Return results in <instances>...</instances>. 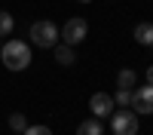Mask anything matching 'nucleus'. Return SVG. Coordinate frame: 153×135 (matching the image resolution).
I'll return each instance as SVG.
<instances>
[{
  "label": "nucleus",
  "mask_w": 153,
  "mask_h": 135,
  "mask_svg": "<svg viewBox=\"0 0 153 135\" xmlns=\"http://www.w3.org/2000/svg\"><path fill=\"white\" fill-rule=\"evenodd\" d=\"M0 58H3V65L9 71H25L31 65V43L25 40H6L3 46H0Z\"/></svg>",
  "instance_id": "f257e3e1"
},
{
  "label": "nucleus",
  "mask_w": 153,
  "mask_h": 135,
  "mask_svg": "<svg viewBox=\"0 0 153 135\" xmlns=\"http://www.w3.org/2000/svg\"><path fill=\"white\" fill-rule=\"evenodd\" d=\"M138 129H141V123H138V114L132 107H113L110 114V132L113 135H138Z\"/></svg>",
  "instance_id": "f03ea898"
},
{
  "label": "nucleus",
  "mask_w": 153,
  "mask_h": 135,
  "mask_svg": "<svg viewBox=\"0 0 153 135\" xmlns=\"http://www.w3.org/2000/svg\"><path fill=\"white\" fill-rule=\"evenodd\" d=\"M31 43L40 46V49H52V46L58 43V25L49 22V19L34 22V25H31Z\"/></svg>",
  "instance_id": "7ed1b4c3"
},
{
  "label": "nucleus",
  "mask_w": 153,
  "mask_h": 135,
  "mask_svg": "<svg viewBox=\"0 0 153 135\" xmlns=\"http://www.w3.org/2000/svg\"><path fill=\"white\" fill-rule=\"evenodd\" d=\"M86 34H89L86 19L74 16V19L65 22V28H58V40H61V43H68V46H76V43H83V40H86Z\"/></svg>",
  "instance_id": "20e7f679"
},
{
  "label": "nucleus",
  "mask_w": 153,
  "mask_h": 135,
  "mask_svg": "<svg viewBox=\"0 0 153 135\" xmlns=\"http://www.w3.org/2000/svg\"><path fill=\"white\" fill-rule=\"evenodd\" d=\"M129 107L135 114H153V83H144V86H135L132 89V101Z\"/></svg>",
  "instance_id": "39448f33"
},
{
  "label": "nucleus",
  "mask_w": 153,
  "mask_h": 135,
  "mask_svg": "<svg viewBox=\"0 0 153 135\" xmlns=\"http://www.w3.org/2000/svg\"><path fill=\"white\" fill-rule=\"evenodd\" d=\"M113 95H107V92H95L92 98H89V110H92V117H98V120H104V117H110L113 114Z\"/></svg>",
  "instance_id": "423d86ee"
},
{
  "label": "nucleus",
  "mask_w": 153,
  "mask_h": 135,
  "mask_svg": "<svg viewBox=\"0 0 153 135\" xmlns=\"http://www.w3.org/2000/svg\"><path fill=\"white\" fill-rule=\"evenodd\" d=\"M52 52H55V61H58V65H74V61H76L74 46H68V43H55Z\"/></svg>",
  "instance_id": "0eeeda50"
},
{
  "label": "nucleus",
  "mask_w": 153,
  "mask_h": 135,
  "mask_svg": "<svg viewBox=\"0 0 153 135\" xmlns=\"http://www.w3.org/2000/svg\"><path fill=\"white\" fill-rule=\"evenodd\" d=\"M76 135H104V126H101L98 117H89V120H83L76 126Z\"/></svg>",
  "instance_id": "6e6552de"
},
{
  "label": "nucleus",
  "mask_w": 153,
  "mask_h": 135,
  "mask_svg": "<svg viewBox=\"0 0 153 135\" xmlns=\"http://www.w3.org/2000/svg\"><path fill=\"white\" fill-rule=\"evenodd\" d=\"M135 43L153 46V22H141V25L135 28Z\"/></svg>",
  "instance_id": "1a4fd4ad"
},
{
  "label": "nucleus",
  "mask_w": 153,
  "mask_h": 135,
  "mask_svg": "<svg viewBox=\"0 0 153 135\" xmlns=\"http://www.w3.org/2000/svg\"><path fill=\"white\" fill-rule=\"evenodd\" d=\"M117 86H120V89H135V86H138V74L132 68H123L117 74Z\"/></svg>",
  "instance_id": "9d476101"
},
{
  "label": "nucleus",
  "mask_w": 153,
  "mask_h": 135,
  "mask_svg": "<svg viewBox=\"0 0 153 135\" xmlns=\"http://www.w3.org/2000/svg\"><path fill=\"white\" fill-rule=\"evenodd\" d=\"M12 31H16V22H12V16L6 9H0V37H9Z\"/></svg>",
  "instance_id": "9b49d317"
},
{
  "label": "nucleus",
  "mask_w": 153,
  "mask_h": 135,
  "mask_svg": "<svg viewBox=\"0 0 153 135\" xmlns=\"http://www.w3.org/2000/svg\"><path fill=\"white\" fill-rule=\"evenodd\" d=\"M9 129H12V132H19V135L28 129V120H25V114H12V117H9Z\"/></svg>",
  "instance_id": "f8f14e48"
},
{
  "label": "nucleus",
  "mask_w": 153,
  "mask_h": 135,
  "mask_svg": "<svg viewBox=\"0 0 153 135\" xmlns=\"http://www.w3.org/2000/svg\"><path fill=\"white\" fill-rule=\"evenodd\" d=\"M129 101H132V89H120V86H117V95H113V104L126 107Z\"/></svg>",
  "instance_id": "ddd939ff"
},
{
  "label": "nucleus",
  "mask_w": 153,
  "mask_h": 135,
  "mask_svg": "<svg viewBox=\"0 0 153 135\" xmlns=\"http://www.w3.org/2000/svg\"><path fill=\"white\" fill-rule=\"evenodd\" d=\"M22 135H52V129H49V126H28Z\"/></svg>",
  "instance_id": "4468645a"
},
{
  "label": "nucleus",
  "mask_w": 153,
  "mask_h": 135,
  "mask_svg": "<svg viewBox=\"0 0 153 135\" xmlns=\"http://www.w3.org/2000/svg\"><path fill=\"white\" fill-rule=\"evenodd\" d=\"M147 83H153V65L147 68Z\"/></svg>",
  "instance_id": "2eb2a0df"
},
{
  "label": "nucleus",
  "mask_w": 153,
  "mask_h": 135,
  "mask_svg": "<svg viewBox=\"0 0 153 135\" xmlns=\"http://www.w3.org/2000/svg\"><path fill=\"white\" fill-rule=\"evenodd\" d=\"M76 3H92V0H76Z\"/></svg>",
  "instance_id": "dca6fc26"
},
{
  "label": "nucleus",
  "mask_w": 153,
  "mask_h": 135,
  "mask_svg": "<svg viewBox=\"0 0 153 135\" xmlns=\"http://www.w3.org/2000/svg\"><path fill=\"white\" fill-rule=\"evenodd\" d=\"M0 46H3V43H0Z\"/></svg>",
  "instance_id": "f3484780"
}]
</instances>
